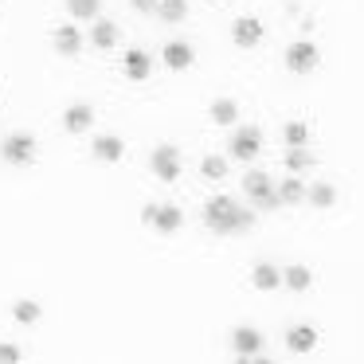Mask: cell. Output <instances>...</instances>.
Returning a JSON list of instances; mask_svg holds the SVG:
<instances>
[{"label":"cell","mask_w":364,"mask_h":364,"mask_svg":"<svg viewBox=\"0 0 364 364\" xmlns=\"http://www.w3.org/2000/svg\"><path fill=\"white\" fill-rule=\"evenodd\" d=\"M67 9H71V16H75V20H95L98 0H67Z\"/></svg>","instance_id":"obj_25"},{"label":"cell","mask_w":364,"mask_h":364,"mask_svg":"<svg viewBox=\"0 0 364 364\" xmlns=\"http://www.w3.org/2000/svg\"><path fill=\"white\" fill-rule=\"evenodd\" d=\"M317 63H321V51H317L309 40H298V43L286 48V67H290L294 75H309Z\"/></svg>","instance_id":"obj_4"},{"label":"cell","mask_w":364,"mask_h":364,"mask_svg":"<svg viewBox=\"0 0 364 364\" xmlns=\"http://www.w3.org/2000/svg\"><path fill=\"white\" fill-rule=\"evenodd\" d=\"M282 282L290 286V290H298V294H301V290H309V282H314V274H309L306 267H286V270H282Z\"/></svg>","instance_id":"obj_19"},{"label":"cell","mask_w":364,"mask_h":364,"mask_svg":"<svg viewBox=\"0 0 364 364\" xmlns=\"http://www.w3.org/2000/svg\"><path fill=\"white\" fill-rule=\"evenodd\" d=\"M251 286L255 290H274V286H282V270L270 267V262H259V267L251 270Z\"/></svg>","instance_id":"obj_15"},{"label":"cell","mask_w":364,"mask_h":364,"mask_svg":"<svg viewBox=\"0 0 364 364\" xmlns=\"http://www.w3.org/2000/svg\"><path fill=\"white\" fill-rule=\"evenodd\" d=\"M0 157L9 161V165H32V161H36V137H32V134H12V137H4V145H0Z\"/></svg>","instance_id":"obj_3"},{"label":"cell","mask_w":364,"mask_h":364,"mask_svg":"<svg viewBox=\"0 0 364 364\" xmlns=\"http://www.w3.org/2000/svg\"><path fill=\"white\" fill-rule=\"evenodd\" d=\"M134 9L137 12H153V9H157V0H134Z\"/></svg>","instance_id":"obj_29"},{"label":"cell","mask_w":364,"mask_h":364,"mask_svg":"<svg viewBox=\"0 0 364 364\" xmlns=\"http://www.w3.org/2000/svg\"><path fill=\"white\" fill-rule=\"evenodd\" d=\"M286 345H290L294 353H309V348L317 345V329L314 325H294V329L286 333Z\"/></svg>","instance_id":"obj_14"},{"label":"cell","mask_w":364,"mask_h":364,"mask_svg":"<svg viewBox=\"0 0 364 364\" xmlns=\"http://www.w3.org/2000/svg\"><path fill=\"white\" fill-rule=\"evenodd\" d=\"M63 126H67V134H87V129L95 126V110H90V106H71V110L63 114Z\"/></svg>","instance_id":"obj_12"},{"label":"cell","mask_w":364,"mask_h":364,"mask_svg":"<svg viewBox=\"0 0 364 364\" xmlns=\"http://www.w3.org/2000/svg\"><path fill=\"white\" fill-rule=\"evenodd\" d=\"M141 220L149 223V228H157V231H176L184 215H181V208H176V204H149L141 212Z\"/></svg>","instance_id":"obj_5"},{"label":"cell","mask_w":364,"mask_h":364,"mask_svg":"<svg viewBox=\"0 0 364 364\" xmlns=\"http://www.w3.org/2000/svg\"><path fill=\"white\" fill-rule=\"evenodd\" d=\"M243 192H247V196H251L255 204L262 208V212L278 208V192H274V184H270V176H267V173H259V168L243 176Z\"/></svg>","instance_id":"obj_2"},{"label":"cell","mask_w":364,"mask_h":364,"mask_svg":"<svg viewBox=\"0 0 364 364\" xmlns=\"http://www.w3.org/2000/svg\"><path fill=\"white\" fill-rule=\"evenodd\" d=\"M286 165H290L294 173H301V168H314V157H309V153L301 149V145H294V149L286 153Z\"/></svg>","instance_id":"obj_26"},{"label":"cell","mask_w":364,"mask_h":364,"mask_svg":"<svg viewBox=\"0 0 364 364\" xmlns=\"http://www.w3.org/2000/svg\"><path fill=\"white\" fill-rule=\"evenodd\" d=\"M204 223H208L212 231H220V235H231V231L255 228V212L235 208V200H231V196H212V200L204 204Z\"/></svg>","instance_id":"obj_1"},{"label":"cell","mask_w":364,"mask_h":364,"mask_svg":"<svg viewBox=\"0 0 364 364\" xmlns=\"http://www.w3.org/2000/svg\"><path fill=\"white\" fill-rule=\"evenodd\" d=\"M161 59H165V67H168V71H184V67H192V63H196V51H192L184 40H173V43H165Z\"/></svg>","instance_id":"obj_8"},{"label":"cell","mask_w":364,"mask_h":364,"mask_svg":"<svg viewBox=\"0 0 364 364\" xmlns=\"http://www.w3.org/2000/svg\"><path fill=\"white\" fill-rule=\"evenodd\" d=\"M20 360V348L16 345H0V364H16Z\"/></svg>","instance_id":"obj_28"},{"label":"cell","mask_w":364,"mask_h":364,"mask_svg":"<svg viewBox=\"0 0 364 364\" xmlns=\"http://www.w3.org/2000/svg\"><path fill=\"white\" fill-rule=\"evenodd\" d=\"M149 71H153V59L141 48H129L126 51V79L141 82V79H149Z\"/></svg>","instance_id":"obj_11"},{"label":"cell","mask_w":364,"mask_h":364,"mask_svg":"<svg viewBox=\"0 0 364 364\" xmlns=\"http://www.w3.org/2000/svg\"><path fill=\"white\" fill-rule=\"evenodd\" d=\"M12 317H16L20 325H32V321H40V306H36V301H16V306H12Z\"/></svg>","instance_id":"obj_22"},{"label":"cell","mask_w":364,"mask_h":364,"mask_svg":"<svg viewBox=\"0 0 364 364\" xmlns=\"http://www.w3.org/2000/svg\"><path fill=\"white\" fill-rule=\"evenodd\" d=\"M259 149H262V134H259V129H255V126L235 129V137H231V157L251 161V157H259Z\"/></svg>","instance_id":"obj_7"},{"label":"cell","mask_w":364,"mask_h":364,"mask_svg":"<svg viewBox=\"0 0 364 364\" xmlns=\"http://www.w3.org/2000/svg\"><path fill=\"white\" fill-rule=\"evenodd\" d=\"M157 12L168 24H181V20L188 16V0H157Z\"/></svg>","instance_id":"obj_18"},{"label":"cell","mask_w":364,"mask_h":364,"mask_svg":"<svg viewBox=\"0 0 364 364\" xmlns=\"http://www.w3.org/2000/svg\"><path fill=\"white\" fill-rule=\"evenodd\" d=\"M212 118L220 122V126H231V122L239 118L235 102H231V98H215V102H212Z\"/></svg>","instance_id":"obj_20"},{"label":"cell","mask_w":364,"mask_h":364,"mask_svg":"<svg viewBox=\"0 0 364 364\" xmlns=\"http://www.w3.org/2000/svg\"><path fill=\"white\" fill-rule=\"evenodd\" d=\"M231 40H235V48H255V43L262 40V24L255 16H243L231 24Z\"/></svg>","instance_id":"obj_9"},{"label":"cell","mask_w":364,"mask_h":364,"mask_svg":"<svg viewBox=\"0 0 364 364\" xmlns=\"http://www.w3.org/2000/svg\"><path fill=\"white\" fill-rule=\"evenodd\" d=\"M118 43V28L110 24V20H98L95 24V48H114Z\"/></svg>","instance_id":"obj_21"},{"label":"cell","mask_w":364,"mask_h":364,"mask_svg":"<svg viewBox=\"0 0 364 364\" xmlns=\"http://www.w3.org/2000/svg\"><path fill=\"white\" fill-rule=\"evenodd\" d=\"M278 204H298V200H306V184L298 181V176H290V181L278 184Z\"/></svg>","instance_id":"obj_17"},{"label":"cell","mask_w":364,"mask_h":364,"mask_svg":"<svg viewBox=\"0 0 364 364\" xmlns=\"http://www.w3.org/2000/svg\"><path fill=\"white\" fill-rule=\"evenodd\" d=\"M82 48V36H79V28H59L55 32V51H63V55H75V51Z\"/></svg>","instance_id":"obj_16"},{"label":"cell","mask_w":364,"mask_h":364,"mask_svg":"<svg viewBox=\"0 0 364 364\" xmlns=\"http://www.w3.org/2000/svg\"><path fill=\"white\" fill-rule=\"evenodd\" d=\"M306 196H309V200H314V204H317V208H329V204H333V200H337V188H333V184H314V188H309V192H306Z\"/></svg>","instance_id":"obj_23"},{"label":"cell","mask_w":364,"mask_h":364,"mask_svg":"<svg viewBox=\"0 0 364 364\" xmlns=\"http://www.w3.org/2000/svg\"><path fill=\"white\" fill-rule=\"evenodd\" d=\"M149 168L161 176V181H168V184H173L176 176H181V153H176L173 145H161V149H153Z\"/></svg>","instance_id":"obj_6"},{"label":"cell","mask_w":364,"mask_h":364,"mask_svg":"<svg viewBox=\"0 0 364 364\" xmlns=\"http://www.w3.org/2000/svg\"><path fill=\"white\" fill-rule=\"evenodd\" d=\"M306 137H309L306 122H290V126H286V141H290V145H301Z\"/></svg>","instance_id":"obj_27"},{"label":"cell","mask_w":364,"mask_h":364,"mask_svg":"<svg viewBox=\"0 0 364 364\" xmlns=\"http://www.w3.org/2000/svg\"><path fill=\"white\" fill-rule=\"evenodd\" d=\"M200 173L212 176V181H223V176H228V161L223 157H204L200 161Z\"/></svg>","instance_id":"obj_24"},{"label":"cell","mask_w":364,"mask_h":364,"mask_svg":"<svg viewBox=\"0 0 364 364\" xmlns=\"http://www.w3.org/2000/svg\"><path fill=\"white\" fill-rule=\"evenodd\" d=\"M231 345H235L239 356H259L262 353V333L251 329V325H239V329L231 333Z\"/></svg>","instance_id":"obj_10"},{"label":"cell","mask_w":364,"mask_h":364,"mask_svg":"<svg viewBox=\"0 0 364 364\" xmlns=\"http://www.w3.org/2000/svg\"><path fill=\"white\" fill-rule=\"evenodd\" d=\"M95 153L98 161H106V165H114V161L126 157V145H122V137H95Z\"/></svg>","instance_id":"obj_13"}]
</instances>
